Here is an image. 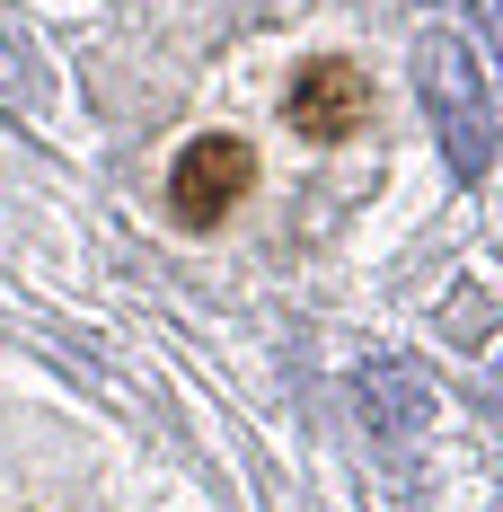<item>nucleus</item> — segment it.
<instances>
[{
    "instance_id": "nucleus-1",
    "label": "nucleus",
    "mask_w": 503,
    "mask_h": 512,
    "mask_svg": "<svg viewBox=\"0 0 503 512\" xmlns=\"http://www.w3.org/2000/svg\"><path fill=\"white\" fill-rule=\"evenodd\" d=\"M415 89H424V115L442 133L451 177H486V159H495V89L477 71V45L451 36V27H433L415 45Z\"/></svg>"
},
{
    "instance_id": "nucleus-2",
    "label": "nucleus",
    "mask_w": 503,
    "mask_h": 512,
    "mask_svg": "<svg viewBox=\"0 0 503 512\" xmlns=\"http://www.w3.org/2000/svg\"><path fill=\"white\" fill-rule=\"evenodd\" d=\"M248 177H256L248 142L203 133V142H186V151H177V168H168V204H177V221H186V230H212L221 212L248 195Z\"/></svg>"
},
{
    "instance_id": "nucleus-3",
    "label": "nucleus",
    "mask_w": 503,
    "mask_h": 512,
    "mask_svg": "<svg viewBox=\"0 0 503 512\" xmlns=\"http://www.w3.org/2000/svg\"><path fill=\"white\" fill-rule=\"evenodd\" d=\"M292 124H301L309 142H345L353 124H362V115H371V89H362V71H353V62H336V53H327V62H301V80H292Z\"/></svg>"
},
{
    "instance_id": "nucleus-4",
    "label": "nucleus",
    "mask_w": 503,
    "mask_h": 512,
    "mask_svg": "<svg viewBox=\"0 0 503 512\" xmlns=\"http://www.w3.org/2000/svg\"><path fill=\"white\" fill-rule=\"evenodd\" d=\"M362 407H371V424H380V433H406V424L424 415V380H415L406 362H380V371L362 380Z\"/></svg>"
},
{
    "instance_id": "nucleus-5",
    "label": "nucleus",
    "mask_w": 503,
    "mask_h": 512,
    "mask_svg": "<svg viewBox=\"0 0 503 512\" xmlns=\"http://www.w3.org/2000/svg\"><path fill=\"white\" fill-rule=\"evenodd\" d=\"M45 80H36V53H27V27L0 9V106H36Z\"/></svg>"
}]
</instances>
